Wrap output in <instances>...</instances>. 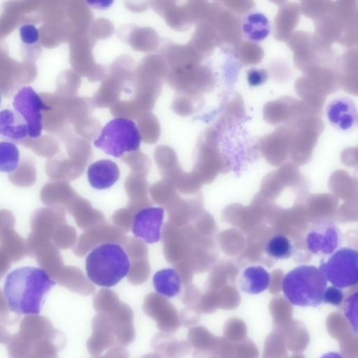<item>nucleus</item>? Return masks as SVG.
<instances>
[{"mask_svg":"<svg viewBox=\"0 0 358 358\" xmlns=\"http://www.w3.org/2000/svg\"><path fill=\"white\" fill-rule=\"evenodd\" d=\"M56 282L43 269L24 266L11 271L4 282L9 309L16 314L38 315L45 295Z\"/></svg>","mask_w":358,"mask_h":358,"instance_id":"obj_1","label":"nucleus"},{"mask_svg":"<svg viewBox=\"0 0 358 358\" xmlns=\"http://www.w3.org/2000/svg\"><path fill=\"white\" fill-rule=\"evenodd\" d=\"M130 267V261L124 248L113 243L96 246L85 259V270L89 280L103 287L116 285L127 275Z\"/></svg>","mask_w":358,"mask_h":358,"instance_id":"obj_2","label":"nucleus"},{"mask_svg":"<svg viewBox=\"0 0 358 358\" xmlns=\"http://www.w3.org/2000/svg\"><path fill=\"white\" fill-rule=\"evenodd\" d=\"M327 280L319 268L299 266L283 278L282 289L286 299L301 307H317L323 301Z\"/></svg>","mask_w":358,"mask_h":358,"instance_id":"obj_3","label":"nucleus"},{"mask_svg":"<svg viewBox=\"0 0 358 358\" xmlns=\"http://www.w3.org/2000/svg\"><path fill=\"white\" fill-rule=\"evenodd\" d=\"M357 6L333 2L331 9L315 21V34L329 43L347 47L357 43Z\"/></svg>","mask_w":358,"mask_h":358,"instance_id":"obj_4","label":"nucleus"},{"mask_svg":"<svg viewBox=\"0 0 358 358\" xmlns=\"http://www.w3.org/2000/svg\"><path fill=\"white\" fill-rule=\"evenodd\" d=\"M140 143L141 136L136 124L123 117L108 122L94 142L95 147L114 157L137 150Z\"/></svg>","mask_w":358,"mask_h":358,"instance_id":"obj_5","label":"nucleus"},{"mask_svg":"<svg viewBox=\"0 0 358 358\" xmlns=\"http://www.w3.org/2000/svg\"><path fill=\"white\" fill-rule=\"evenodd\" d=\"M358 253L351 248H343L322 262L319 269L327 280L341 289L356 285L358 281Z\"/></svg>","mask_w":358,"mask_h":358,"instance_id":"obj_6","label":"nucleus"},{"mask_svg":"<svg viewBox=\"0 0 358 358\" xmlns=\"http://www.w3.org/2000/svg\"><path fill=\"white\" fill-rule=\"evenodd\" d=\"M13 103L15 111L27 123L29 136H41L43 129V111L45 104L40 94L31 87H24L16 94Z\"/></svg>","mask_w":358,"mask_h":358,"instance_id":"obj_7","label":"nucleus"},{"mask_svg":"<svg viewBox=\"0 0 358 358\" xmlns=\"http://www.w3.org/2000/svg\"><path fill=\"white\" fill-rule=\"evenodd\" d=\"M342 241L341 231L330 220H320L314 223L306 237L308 250L319 256L331 255L338 249Z\"/></svg>","mask_w":358,"mask_h":358,"instance_id":"obj_8","label":"nucleus"},{"mask_svg":"<svg viewBox=\"0 0 358 358\" xmlns=\"http://www.w3.org/2000/svg\"><path fill=\"white\" fill-rule=\"evenodd\" d=\"M164 209L161 207H147L140 210L134 217L132 233L149 244L161 238Z\"/></svg>","mask_w":358,"mask_h":358,"instance_id":"obj_9","label":"nucleus"},{"mask_svg":"<svg viewBox=\"0 0 358 358\" xmlns=\"http://www.w3.org/2000/svg\"><path fill=\"white\" fill-rule=\"evenodd\" d=\"M87 176L90 185L96 189H107L120 178L117 165L109 159H101L91 164Z\"/></svg>","mask_w":358,"mask_h":358,"instance_id":"obj_10","label":"nucleus"},{"mask_svg":"<svg viewBox=\"0 0 358 358\" xmlns=\"http://www.w3.org/2000/svg\"><path fill=\"white\" fill-rule=\"evenodd\" d=\"M28 136L27 123L17 111L10 109L0 111V137L1 138L21 144Z\"/></svg>","mask_w":358,"mask_h":358,"instance_id":"obj_11","label":"nucleus"},{"mask_svg":"<svg viewBox=\"0 0 358 358\" xmlns=\"http://www.w3.org/2000/svg\"><path fill=\"white\" fill-rule=\"evenodd\" d=\"M300 6L296 3H287L280 6L273 20V37L286 42L297 26L299 20Z\"/></svg>","mask_w":358,"mask_h":358,"instance_id":"obj_12","label":"nucleus"},{"mask_svg":"<svg viewBox=\"0 0 358 358\" xmlns=\"http://www.w3.org/2000/svg\"><path fill=\"white\" fill-rule=\"evenodd\" d=\"M270 274L261 266H250L245 268L240 277L238 286L249 294H259L270 284Z\"/></svg>","mask_w":358,"mask_h":358,"instance_id":"obj_13","label":"nucleus"},{"mask_svg":"<svg viewBox=\"0 0 358 358\" xmlns=\"http://www.w3.org/2000/svg\"><path fill=\"white\" fill-rule=\"evenodd\" d=\"M241 31L248 40L260 42L269 34L271 25L264 15L252 13L245 16L241 22Z\"/></svg>","mask_w":358,"mask_h":358,"instance_id":"obj_14","label":"nucleus"},{"mask_svg":"<svg viewBox=\"0 0 358 358\" xmlns=\"http://www.w3.org/2000/svg\"><path fill=\"white\" fill-rule=\"evenodd\" d=\"M152 283L158 294L168 298L178 295L181 289L179 273L174 268H164L156 272Z\"/></svg>","mask_w":358,"mask_h":358,"instance_id":"obj_15","label":"nucleus"},{"mask_svg":"<svg viewBox=\"0 0 358 358\" xmlns=\"http://www.w3.org/2000/svg\"><path fill=\"white\" fill-rule=\"evenodd\" d=\"M0 248L10 258L12 262L24 258L27 250V243L20 236L13 227H8L0 231Z\"/></svg>","mask_w":358,"mask_h":358,"instance_id":"obj_16","label":"nucleus"},{"mask_svg":"<svg viewBox=\"0 0 358 358\" xmlns=\"http://www.w3.org/2000/svg\"><path fill=\"white\" fill-rule=\"evenodd\" d=\"M355 109L352 103L345 99L335 101L329 108L328 115L331 121L342 129H348L355 121Z\"/></svg>","mask_w":358,"mask_h":358,"instance_id":"obj_17","label":"nucleus"},{"mask_svg":"<svg viewBox=\"0 0 358 358\" xmlns=\"http://www.w3.org/2000/svg\"><path fill=\"white\" fill-rule=\"evenodd\" d=\"M36 178V171L33 161L24 158L17 168L8 175L10 181L18 187H29L32 185Z\"/></svg>","mask_w":358,"mask_h":358,"instance_id":"obj_18","label":"nucleus"},{"mask_svg":"<svg viewBox=\"0 0 358 358\" xmlns=\"http://www.w3.org/2000/svg\"><path fill=\"white\" fill-rule=\"evenodd\" d=\"M265 251L275 259H285L290 257L293 245L289 238L282 234L273 236L265 245Z\"/></svg>","mask_w":358,"mask_h":358,"instance_id":"obj_19","label":"nucleus"},{"mask_svg":"<svg viewBox=\"0 0 358 358\" xmlns=\"http://www.w3.org/2000/svg\"><path fill=\"white\" fill-rule=\"evenodd\" d=\"M20 153L16 145L12 142H0V171L13 172L18 166Z\"/></svg>","mask_w":358,"mask_h":358,"instance_id":"obj_20","label":"nucleus"},{"mask_svg":"<svg viewBox=\"0 0 358 358\" xmlns=\"http://www.w3.org/2000/svg\"><path fill=\"white\" fill-rule=\"evenodd\" d=\"M20 145L30 148L37 155L43 157H52L57 150V143L48 135L38 138L29 136Z\"/></svg>","mask_w":358,"mask_h":358,"instance_id":"obj_21","label":"nucleus"},{"mask_svg":"<svg viewBox=\"0 0 358 358\" xmlns=\"http://www.w3.org/2000/svg\"><path fill=\"white\" fill-rule=\"evenodd\" d=\"M234 51L235 56L245 64H257L264 57L262 48L252 41L240 42Z\"/></svg>","mask_w":358,"mask_h":358,"instance_id":"obj_22","label":"nucleus"},{"mask_svg":"<svg viewBox=\"0 0 358 358\" xmlns=\"http://www.w3.org/2000/svg\"><path fill=\"white\" fill-rule=\"evenodd\" d=\"M333 2L332 0H303L299 5L300 11L315 21L331 9Z\"/></svg>","mask_w":358,"mask_h":358,"instance_id":"obj_23","label":"nucleus"},{"mask_svg":"<svg viewBox=\"0 0 358 358\" xmlns=\"http://www.w3.org/2000/svg\"><path fill=\"white\" fill-rule=\"evenodd\" d=\"M21 41L27 45H34L38 41L39 31L31 24H23L19 29Z\"/></svg>","mask_w":358,"mask_h":358,"instance_id":"obj_24","label":"nucleus"},{"mask_svg":"<svg viewBox=\"0 0 358 358\" xmlns=\"http://www.w3.org/2000/svg\"><path fill=\"white\" fill-rule=\"evenodd\" d=\"M344 293L341 288L331 285L327 287L324 294L322 303L338 306L343 301Z\"/></svg>","mask_w":358,"mask_h":358,"instance_id":"obj_25","label":"nucleus"},{"mask_svg":"<svg viewBox=\"0 0 358 358\" xmlns=\"http://www.w3.org/2000/svg\"><path fill=\"white\" fill-rule=\"evenodd\" d=\"M227 8L235 14H243L250 11L255 3L252 0H223Z\"/></svg>","mask_w":358,"mask_h":358,"instance_id":"obj_26","label":"nucleus"},{"mask_svg":"<svg viewBox=\"0 0 358 358\" xmlns=\"http://www.w3.org/2000/svg\"><path fill=\"white\" fill-rule=\"evenodd\" d=\"M357 294L351 295L348 300L346 299L344 306V313L346 318L349 320L352 325L355 326V329L357 331V310L353 311V309L357 307Z\"/></svg>","mask_w":358,"mask_h":358,"instance_id":"obj_27","label":"nucleus"},{"mask_svg":"<svg viewBox=\"0 0 358 358\" xmlns=\"http://www.w3.org/2000/svg\"><path fill=\"white\" fill-rule=\"evenodd\" d=\"M267 73L264 69H251L248 72V79L251 85H258L266 81Z\"/></svg>","mask_w":358,"mask_h":358,"instance_id":"obj_28","label":"nucleus"},{"mask_svg":"<svg viewBox=\"0 0 358 358\" xmlns=\"http://www.w3.org/2000/svg\"><path fill=\"white\" fill-rule=\"evenodd\" d=\"M15 220L13 215L7 210H0V231L5 228L13 227Z\"/></svg>","mask_w":358,"mask_h":358,"instance_id":"obj_29","label":"nucleus"},{"mask_svg":"<svg viewBox=\"0 0 358 358\" xmlns=\"http://www.w3.org/2000/svg\"><path fill=\"white\" fill-rule=\"evenodd\" d=\"M114 1L115 0H85L90 7L99 10H108L113 5Z\"/></svg>","mask_w":358,"mask_h":358,"instance_id":"obj_30","label":"nucleus"},{"mask_svg":"<svg viewBox=\"0 0 358 358\" xmlns=\"http://www.w3.org/2000/svg\"><path fill=\"white\" fill-rule=\"evenodd\" d=\"M10 258L0 248V278H2L5 273L10 266Z\"/></svg>","mask_w":358,"mask_h":358,"instance_id":"obj_31","label":"nucleus"},{"mask_svg":"<svg viewBox=\"0 0 358 358\" xmlns=\"http://www.w3.org/2000/svg\"><path fill=\"white\" fill-rule=\"evenodd\" d=\"M3 296H2L1 290H0V317H3V315L6 316L8 315L7 307H6V301L3 299Z\"/></svg>","mask_w":358,"mask_h":358,"instance_id":"obj_32","label":"nucleus"},{"mask_svg":"<svg viewBox=\"0 0 358 358\" xmlns=\"http://www.w3.org/2000/svg\"><path fill=\"white\" fill-rule=\"evenodd\" d=\"M341 3L347 4H355L357 5V0H337Z\"/></svg>","mask_w":358,"mask_h":358,"instance_id":"obj_33","label":"nucleus"},{"mask_svg":"<svg viewBox=\"0 0 358 358\" xmlns=\"http://www.w3.org/2000/svg\"><path fill=\"white\" fill-rule=\"evenodd\" d=\"M273 3H275L278 6H282V4L285 3L286 0H269Z\"/></svg>","mask_w":358,"mask_h":358,"instance_id":"obj_34","label":"nucleus"},{"mask_svg":"<svg viewBox=\"0 0 358 358\" xmlns=\"http://www.w3.org/2000/svg\"><path fill=\"white\" fill-rule=\"evenodd\" d=\"M0 104H1V96H0Z\"/></svg>","mask_w":358,"mask_h":358,"instance_id":"obj_35","label":"nucleus"},{"mask_svg":"<svg viewBox=\"0 0 358 358\" xmlns=\"http://www.w3.org/2000/svg\"><path fill=\"white\" fill-rule=\"evenodd\" d=\"M300 1H303V0H300Z\"/></svg>","mask_w":358,"mask_h":358,"instance_id":"obj_36","label":"nucleus"}]
</instances>
